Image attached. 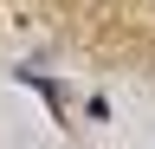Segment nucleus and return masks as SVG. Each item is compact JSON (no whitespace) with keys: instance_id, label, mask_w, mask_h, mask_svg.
<instances>
[{"instance_id":"f257e3e1","label":"nucleus","mask_w":155,"mask_h":149,"mask_svg":"<svg viewBox=\"0 0 155 149\" xmlns=\"http://www.w3.org/2000/svg\"><path fill=\"white\" fill-rule=\"evenodd\" d=\"M19 84H32L39 97L52 104V117H58V123H71V117H65V84H58V78H39V71H26V65H19Z\"/></svg>"}]
</instances>
